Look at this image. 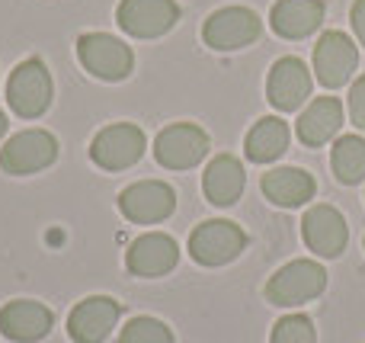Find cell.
I'll return each mask as SVG.
<instances>
[{"instance_id": "cell-1", "label": "cell", "mask_w": 365, "mask_h": 343, "mask_svg": "<svg viewBox=\"0 0 365 343\" xmlns=\"http://www.w3.org/2000/svg\"><path fill=\"white\" fill-rule=\"evenodd\" d=\"M327 289V273L317 260H292L266 282V299L279 308H295Z\"/></svg>"}, {"instance_id": "cell-2", "label": "cell", "mask_w": 365, "mask_h": 343, "mask_svg": "<svg viewBox=\"0 0 365 343\" xmlns=\"http://www.w3.org/2000/svg\"><path fill=\"white\" fill-rule=\"evenodd\" d=\"M77 58L83 71H90L100 81H125L135 64L132 48L109 32H83L77 39Z\"/></svg>"}, {"instance_id": "cell-3", "label": "cell", "mask_w": 365, "mask_h": 343, "mask_svg": "<svg viewBox=\"0 0 365 343\" xmlns=\"http://www.w3.org/2000/svg\"><path fill=\"white\" fill-rule=\"evenodd\" d=\"M6 100L10 109L23 119H36L48 109L51 103V74L38 58H26L23 64H16V71L6 81Z\"/></svg>"}, {"instance_id": "cell-4", "label": "cell", "mask_w": 365, "mask_h": 343, "mask_svg": "<svg viewBox=\"0 0 365 343\" xmlns=\"http://www.w3.org/2000/svg\"><path fill=\"white\" fill-rule=\"evenodd\" d=\"M244 244L247 235L240 225L225 222V218H208L195 225V231L189 235V254L202 267H221V263H231L244 250Z\"/></svg>"}, {"instance_id": "cell-5", "label": "cell", "mask_w": 365, "mask_h": 343, "mask_svg": "<svg viewBox=\"0 0 365 343\" xmlns=\"http://www.w3.org/2000/svg\"><path fill=\"white\" fill-rule=\"evenodd\" d=\"M259 29H263V23H259V16L253 10H247V6H221L205 19L202 39L215 51H234L257 42Z\"/></svg>"}, {"instance_id": "cell-6", "label": "cell", "mask_w": 365, "mask_h": 343, "mask_svg": "<svg viewBox=\"0 0 365 343\" xmlns=\"http://www.w3.org/2000/svg\"><path fill=\"white\" fill-rule=\"evenodd\" d=\"M141 154H145V132L128 122L106 126L90 145V158L103 170H128L141 160Z\"/></svg>"}, {"instance_id": "cell-7", "label": "cell", "mask_w": 365, "mask_h": 343, "mask_svg": "<svg viewBox=\"0 0 365 343\" xmlns=\"http://www.w3.org/2000/svg\"><path fill=\"white\" fill-rule=\"evenodd\" d=\"M55 158H58L55 135L42 132V128H29V132L13 135L4 145V151H0V167H4L6 173L26 177V173L45 170L48 164H55Z\"/></svg>"}, {"instance_id": "cell-8", "label": "cell", "mask_w": 365, "mask_h": 343, "mask_svg": "<svg viewBox=\"0 0 365 343\" xmlns=\"http://www.w3.org/2000/svg\"><path fill=\"white\" fill-rule=\"evenodd\" d=\"M115 19L128 36L158 39L180 23V6L177 0H122Z\"/></svg>"}, {"instance_id": "cell-9", "label": "cell", "mask_w": 365, "mask_h": 343, "mask_svg": "<svg viewBox=\"0 0 365 343\" xmlns=\"http://www.w3.org/2000/svg\"><path fill=\"white\" fill-rule=\"evenodd\" d=\"M208 154V135L192 122H177V126L164 128L154 141V158L160 167L170 170H189Z\"/></svg>"}, {"instance_id": "cell-10", "label": "cell", "mask_w": 365, "mask_h": 343, "mask_svg": "<svg viewBox=\"0 0 365 343\" xmlns=\"http://www.w3.org/2000/svg\"><path fill=\"white\" fill-rule=\"evenodd\" d=\"M359 64V51H356L353 39L340 29H330L317 39L314 45V71L317 81L324 83L327 90H336L349 81V74Z\"/></svg>"}, {"instance_id": "cell-11", "label": "cell", "mask_w": 365, "mask_h": 343, "mask_svg": "<svg viewBox=\"0 0 365 343\" xmlns=\"http://www.w3.org/2000/svg\"><path fill=\"white\" fill-rule=\"evenodd\" d=\"M119 209L128 222L154 225V222H164L177 209V193L167 183H160V180H141V183H132L119 196Z\"/></svg>"}, {"instance_id": "cell-12", "label": "cell", "mask_w": 365, "mask_h": 343, "mask_svg": "<svg viewBox=\"0 0 365 343\" xmlns=\"http://www.w3.org/2000/svg\"><path fill=\"white\" fill-rule=\"evenodd\" d=\"M122 305L109 295H90L68 314V334L74 343H103L115 327Z\"/></svg>"}, {"instance_id": "cell-13", "label": "cell", "mask_w": 365, "mask_h": 343, "mask_svg": "<svg viewBox=\"0 0 365 343\" xmlns=\"http://www.w3.org/2000/svg\"><path fill=\"white\" fill-rule=\"evenodd\" d=\"M311 96V71L302 58H279L266 77V100L282 113H295Z\"/></svg>"}, {"instance_id": "cell-14", "label": "cell", "mask_w": 365, "mask_h": 343, "mask_svg": "<svg viewBox=\"0 0 365 343\" xmlns=\"http://www.w3.org/2000/svg\"><path fill=\"white\" fill-rule=\"evenodd\" d=\"M302 235H304V244H308L317 257H340L349 244L346 218H343L334 205H314V209L304 212Z\"/></svg>"}, {"instance_id": "cell-15", "label": "cell", "mask_w": 365, "mask_h": 343, "mask_svg": "<svg viewBox=\"0 0 365 343\" xmlns=\"http://www.w3.org/2000/svg\"><path fill=\"white\" fill-rule=\"evenodd\" d=\"M180 260V247L173 237L151 231V235H141L132 241L125 254V267L135 276H164L177 267Z\"/></svg>"}, {"instance_id": "cell-16", "label": "cell", "mask_w": 365, "mask_h": 343, "mask_svg": "<svg viewBox=\"0 0 365 343\" xmlns=\"http://www.w3.org/2000/svg\"><path fill=\"white\" fill-rule=\"evenodd\" d=\"M51 312L42 302L19 299L0 308V334L16 343H36L51 331Z\"/></svg>"}, {"instance_id": "cell-17", "label": "cell", "mask_w": 365, "mask_h": 343, "mask_svg": "<svg viewBox=\"0 0 365 343\" xmlns=\"http://www.w3.org/2000/svg\"><path fill=\"white\" fill-rule=\"evenodd\" d=\"M314 177L302 167H276V170L263 173V193L272 205H282V209H298L308 199H314Z\"/></svg>"}, {"instance_id": "cell-18", "label": "cell", "mask_w": 365, "mask_h": 343, "mask_svg": "<svg viewBox=\"0 0 365 343\" xmlns=\"http://www.w3.org/2000/svg\"><path fill=\"white\" fill-rule=\"evenodd\" d=\"M343 103L336 96H317L302 116H298V141L308 148H321L340 132Z\"/></svg>"}, {"instance_id": "cell-19", "label": "cell", "mask_w": 365, "mask_h": 343, "mask_svg": "<svg viewBox=\"0 0 365 343\" xmlns=\"http://www.w3.org/2000/svg\"><path fill=\"white\" fill-rule=\"evenodd\" d=\"M272 29L282 39H304L324 23L321 0H279L272 6Z\"/></svg>"}, {"instance_id": "cell-20", "label": "cell", "mask_w": 365, "mask_h": 343, "mask_svg": "<svg viewBox=\"0 0 365 343\" xmlns=\"http://www.w3.org/2000/svg\"><path fill=\"white\" fill-rule=\"evenodd\" d=\"M202 190H205L212 205H234L240 199V193H244V164L237 158H231V154H218L205 167Z\"/></svg>"}, {"instance_id": "cell-21", "label": "cell", "mask_w": 365, "mask_h": 343, "mask_svg": "<svg viewBox=\"0 0 365 343\" xmlns=\"http://www.w3.org/2000/svg\"><path fill=\"white\" fill-rule=\"evenodd\" d=\"M289 148V126L276 116H266L247 135V158L253 164H272L276 158H282Z\"/></svg>"}, {"instance_id": "cell-22", "label": "cell", "mask_w": 365, "mask_h": 343, "mask_svg": "<svg viewBox=\"0 0 365 343\" xmlns=\"http://www.w3.org/2000/svg\"><path fill=\"white\" fill-rule=\"evenodd\" d=\"M330 164L340 183L356 186L365 180V138L362 135H343L336 138L334 154H330Z\"/></svg>"}, {"instance_id": "cell-23", "label": "cell", "mask_w": 365, "mask_h": 343, "mask_svg": "<svg viewBox=\"0 0 365 343\" xmlns=\"http://www.w3.org/2000/svg\"><path fill=\"white\" fill-rule=\"evenodd\" d=\"M122 343H173V334L158 318H132L122 327Z\"/></svg>"}, {"instance_id": "cell-24", "label": "cell", "mask_w": 365, "mask_h": 343, "mask_svg": "<svg viewBox=\"0 0 365 343\" xmlns=\"http://www.w3.org/2000/svg\"><path fill=\"white\" fill-rule=\"evenodd\" d=\"M269 343H317L314 324L304 314H285L276 327H272Z\"/></svg>"}, {"instance_id": "cell-25", "label": "cell", "mask_w": 365, "mask_h": 343, "mask_svg": "<svg viewBox=\"0 0 365 343\" xmlns=\"http://www.w3.org/2000/svg\"><path fill=\"white\" fill-rule=\"evenodd\" d=\"M349 119L359 132H365V77L349 87Z\"/></svg>"}, {"instance_id": "cell-26", "label": "cell", "mask_w": 365, "mask_h": 343, "mask_svg": "<svg viewBox=\"0 0 365 343\" xmlns=\"http://www.w3.org/2000/svg\"><path fill=\"white\" fill-rule=\"evenodd\" d=\"M353 29H356V39L365 45V0L353 4Z\"/></svg>"}, {"instance_id": "cell-27", "label": "cell", "mask_w": 365, "mask_h": 343, "mask_svg": "<svg viewBox=\"0 0 365 343\" xmlns=\"http://www.w3.org/2000/svg\"><path fill=\"white\" fill-rule=\"evenodd\" d=\"M4 132H6V116L0 113V135H4Z\"/></svg>"}]
</instances>
